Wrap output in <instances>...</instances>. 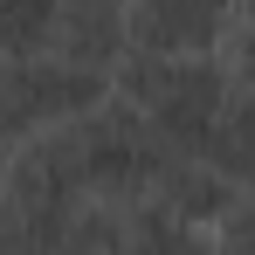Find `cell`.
I'll list each match as a JSON object with an SVG mask.
<instances>
[{
  "instance_id": "cell-10",
  "label": "cell",
  "mask_w": 255,
  "mask_h": 255,
  "mask_svg": "<svg viewBox=\"0 0 255 255\" xmlns=\"http://www.w3.org/2000/svg\"><path fill=\"white\" fill-rule=\"evenodd\" d=\"M214 255H255V186L228 207V221L214 228Z\"/></svg>"
},
{
  "instance_id": "cell-5",
  "label": "cell",
  "mask_w": 255,
  "mask_h": 255,
  "mask_svg": "<svg viewBox=\"0 0 255 255\" xmlns=\"http://www.w3.org/2000/svg\"><path fill=\"white\" fill-rule=\"evenodd\" d=\"M48 48L69 55V62H83V69L118 76L125 55H131V0H62Z\"/></svg>"
},
{
  "instance_id": "cell-6",
  "label": "cell",
  "mask_w": 255,
  "mask_h": 255,
  "mask_svg": "<svg viewBox=\"0 0 255 255\" xmlns=\"http://www.w3.org/2000/svg\"><path fill=\"white\" fill-rule=\"evenodd\" d=\"M152 200L172 207L179 221H193V228H207V235H214V228L228 221V207L242 200V186L214 166L207 152H172L166 172H159V186H152Z\"/></svg>"
},
{
  "instance_id": "cell-9",
  "label": "cell",
  "mask_w": 255,
  "mask_h": 255,
  "mask_svg": "<svg viewBox=\"0 0 255 255\" xmlns=\"http://www.w3.org/2000/svg\"><path fill=\"white\" fill-rule=\"evenodd\" d=\"M228 69H235V83L242 90H255V0H242L235 7V28H228Z\"/></svg>"
},
{
  "instance_id": "cell-2",
  "label": "cell",
  "mask_w": 255,
  "mask_h": 255,
  "mask_svg": "<svg viewBox=\"0 0 255 255\" xmlns=\"http://www.w3.org/2000/svg\"><path fill=\"white\" fill-rule=\"evenodd\" d=\"M104 97H118V76H104V69H83V62H69V55H7V69H0V118H7V145H21V138H35V131H62L90 118Z\"/></svg>"
},
{
  "instance_id": "cell-7",
  "label": "cell",
  "mask_w": 255,
  "mask_h": 255,
  "mask_svg": "<svg viewBox=\"0 0 255 255\" xmlns=\"http://www.w3.org/2000/svg\"><path fill=\"white\" fill-rule=\"evenodd\" d=\"M207 159L242 193L255 186V90H242L235 83V97H228V111H221V125H214V138H207Z\"/></svg>"
},
{
  "instance_id": "cell-3",
  "label": "cell",
  "mask_w": 255,
  "mask_h": 255,
  "mask_svg": "<svg viewBox=\"0 0 255 255\" xmlns=\"http://www.w3.org/2000/svg\"><path fill=\"white\" fill-rule=\"evenodd\" d=\"M76 138V159L90 172V193H104V200H152V186H159V172H166V145H159V131L145 125L138 111H131L125 97H104L90 118L69 125Z\"/></svg>"
},
{
  "instance_id": "cell-8",
  "label": "cell",
  "mask_w": 255,
  "mask_h": 255,
  "mask_svg": "<svg viewBox=\"0 0 255 255\" xmlns=\"http://www.w3.org/2000/svg\"><path fill=\"white\" fill-rule=\"evenodd\" d=\"M55 14H62V0H0L7 55H42L48 35H55Z\"/></svg>"
},
{
  "instance_id": "cell-4",
  "label": "cell",
  "mask_w": 255,
  "mask_h": 255,
  "mask_svg": "<svg viewBox=\"0 0 255 255\" xmlns=\"http://www.w3.org/2000/svg\"><path fill=\"white\" fill-rule=\"evenodd\" d=\"M242 0H131V55H221Z\"/></svg>"
},
{
  "instance_id": "cell-1",
  "label": "cell",
  "mask_w": 255,
  "mask_h": 255,
  "mask_svg": "<svg viewBox=\"0 0 255 255\" xmlns=\"http://www.w3.org/2000/svg\"><path fill=\"white\" fill-rule=\"evenodd\" d=\"M118 97L159 131L166 152H207L214 125L235 97L228 55H125Z\"/></svg>"
}]
</instances>
